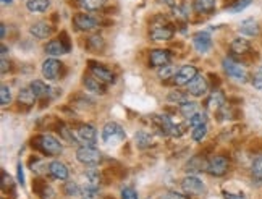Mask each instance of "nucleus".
Segmentation results:
<instances>
[{
  "instance_id": "1a4fd4ad",
  "label": "nucleus",
  "mask_w": 262,
  "mask_h": 199,
  "mask_svg": "<svg viewBox=\"0 0 262 199\" xmlns=\"http://www.w3.org/2000/svg\"><path fill=\"white\" fill-rule=\"evenodd\" d=\"M198 76V68L194 65H183L180 70H176L173 76V84L176 86H188L194 78Z\"/></svg>"
},
{
  "instance_id": "dca6fc26",
  "label": "nucleus",
  "mask_w": 262,
  "mask_h": 199,
  "mask_svg": "<svg viewBox=\"0 0 262 199\" xmlns=\"http://www.w3.org/2000/svg\"><path fill=\"white\" fill-rule=\"evenodd\" d=\"M53 33V26L47 21H38L29 26V34L36 39H47Z\"/></svg>"
},
{
  "instance_id": "423d86ee",
  "label": "nucleus",
  "mask_w": 262,
  "mask_h": 199,
  "mask_svg": "<svg viewBox=\"0 0 262 199\" xmlns=\"http://www.w3.org/2000/svg\"><path fill=\"white\" fill-rule=\"evenodd\" d=\"M73 24L76 26L78 31H83V33H91L99 28V20L96 16L89 15V13H78L73 16Z\"/></svg>"
},
{
  "instance_id": "f8f14e48",
  "label": "nucleus",
  "mask_w": 262,
  "mask_h": 199,
  "mask_svg": "<svg viewBox=\"0 0 262 199\" xmlns=\"http://www.w3.org/2000/svg\"><path fill=\"white\" fill-rule=\"evenodd\" d=\"M175 31L168 24H152L149 29V36L152 41H170L173 37Z\"/></svg>"
},
{
  "instance_id": "2f4dec72",
  "label": "nucleus",
  "mask_w": 262,
  "mask_h": 199,
  "mask_svg": "<svg viewBox=\"0 0 262 199\" xmlns=\"http://www.w3.org/2000/svg\"><path fill=\"white\" fill-rule=\"evenodd\" d=\"M209 105L212 109H222L223 105H225V96H223V92L222 91H218V89H215L214 92L210 94V97H209Z\"/></svg>"
},
{
  "instance_id": "c85d7f7f",
  "label": "nucleus",
  "mask_w": 262,
  "mask_h": 199,
  "mask_svg": "<svg viewBox=\"0 0 262 199\" xmlns=\"http://www.w3.org/2000/svg\"><path fill=\"white\" fill-rule=\"evenodd\" d=\"M107 0H78V5L86 11H97L105 5Z\"/></svg>"
},
{
  "instance_id": "4468645a",
  "label": "nucleus",
  "mask_w": 262,
  "mask_h": 199,
  "mask_svg": "<svg viewBox=\"0 0 262 199\" xmlns=\"http://www.w3.org/2000/svg\"><path fill=\"white\" fill-rule=\"evenodd\" d=\"M170 62H172V54L165 49H154V51H151L149 54V64L151 66H165L170 65Z\"/></svg>"
},
{
  "instance_id": "cd10ccee",
  "label": "nucleus",
  "mask_w": 262,
  "mask_h": 199,
  "mask_svg": "<svg viewBox=\"0 0 262 199\" xmlns=\"http://www.w3.org/2000/svg\"><path fill=\"white\" fill-rule=\"evenodd\" d=\"M84 178H86V185L99 188V185L102 182V173L96 169H88L86 172H84Z\"/></svg>"
},
{
  "instance_id": "72a5a7b5",
  "label": "nucleus",
  "mask_w": 262,
  "mask_h": 199,
  "mask_svg": "<svg viewBox=\"0 0 262 199\" xmlns=\"http://www.w3.org/2000/svg\"><path fill=\"white\" fill-rule=\"evenodd\" d=\"M2 191L3 193H11V196H15V183H13V178L5 170H2Z\"/></svg>"
},
{
  "instance_id": "6e6d98bb",
  "label": "nucleus",
  "mask_w": 262,
  "mask_h": 199,
  "mask_svg": "<svg viewBox=\"0 0 262 199\" xmlns=\"http://www.w3.org/2000/svg\"><path fill=\"white\" fill-rule=\"evenodd\" d=\"M2 3H3V5H10L11 0H2Z\"/></svg>"
},
{
  "instance_id": "4c0bfd02",
  "label": "nucleus",
  "mask_w": 262,
  "mask_h": 199,
  "mask_svg": "<svg viewBox=\"0 0 262 199\" xmlns=\"http://www.w3.org/2000/svg\"><path fill=\"white\" fill-rule=\"evenodd\" d=\"M207 134V123L204 125H199V127H194L193 132H191V138L196 141V142H201Z\"/></svg>"
},
{
  "instance_id": "6e6552de",
  "label": "nucleus",
  "mask_w": 262,
  "mask_h": 199,
  "mask_svg": "<svg viewBox=\"0 0 262 199\" xmlns=\"http://www.w3.org/2000/svg\"><path fill=\"white\" fill-rule=\"evenodd\" d=\"M181 190L190 196H199L206 191V185L203 183L201 178L194 175H188L181 180Z\"/></svg>"
},
{
  "instance_id": "c03bdc74",
  "label": "nucleus",
  "mask_w": 262,
  "mask_h": 199,
  "mask_svg": "<svg viewBox=\"0 0 262 199\" xmlns=\"http://www.w3.org/2000/svg\"><path fill=\"white\" fill-rule=\"evenodd\" d=\"M83 196H84V199H94V198H97V188H96V186L86 185L83 188Z\"/></svg>"
},
{
  "instance_id": "8fccbe9b",
  "label": "nucleus",
  "mask_w": 262,
  "mask_h": 199,
  "mask_svg": "<svg viewBox=\"0 0 262 199\" xmlns=\"http://www.w3.org/2000/svg\"><path fill=\"white\" fill-rule=\"evenodd\" d=\"M18 183L21 186L24 185V172H23V164L18 162Z\"/></svg>"
},
{
  "instance_id": "0eeeda50",
  "label": "nucleus",
  "mask_w": 262,
  "mask_h": 199,
  "mask_svg": "<svg viewBox=\"0 0 262 199\" xmlns=\"http://www.w3.org/2000/svg\"><path fill=\"white\" fill-rule=\"evenodd\" d=\"M62 68L63 64L58 62L57 59H47L42 64V76H44L47 81H55L60 76H62Z\"/></svg>"
},
{
  "instance_id": "20e7f679",
  "label": "nucleus",
  "mask_w": 262,
  "mask_h": 199,
  "mask_svg": "<svg viewBox=\"0 0 262 199\" xmlns=\"http://www.w3.org/2000/svg\"><path fill=\"white\" fill-rule=\"evenodd\" d=\"M76 159L78 162H81L83 165H89V167H94V165H99L101 160H102V152L99 149H96L94 146H81L76 149Z\"/></svg>"
},
{
  "instance_id": "5fc2aeb1",
  "label": "nucleus",
  "mask_w": 262,
  "mask_h": 199,
  "mask_svg": "<svg viewBox=\"0 0 262 199\" xmlns=\"http://www.w3.org/2000/svg\"><path fill=\"white\" fill-rule=\"evenodd\" d=\"M0 31H2V39H3L5 34H7V26H5V24H0Z\"/></svg>"
},
{
  "instance_id": "6ab92c4d",
  "label": "nucleus",
  "mask_w": 262,
  "mask_h": 199,
  "mask_svg": "<svg viewBox=\"0 0 262 199\" xmlns=\"http://www.w3.org/2000/svg\"><path fill=\"white\" fill-rule=\"evenodd\" d=\"M49 173H51L52 178L63 182V180L68 178V167L63 162H60V160H52V162L49 164Z\"/></svg>"
},
{
  "instance_id": "f704fd0d",
  "label": "nucleus",
  "mask_w": 262,
  "mask_h": 199,
  "mask_svg": "<svg viewBox=\"0 0 262 199\" xmlns=\"http://www.w3.org/2000/svg\"><path fill=\"white\" fill-rule=\"evenodd\" d=\"M180 112H181V115L185 118H191L198 112V105H196V102L186 101L185 104L180 105Z\"/></svg>"
},
{
  "instance_id": "de8ad7c7",
  "label": "nucleus",
  "mask_w": 262,
  "mask_h": 199,
  "mask_svg": "<svg viewBox=\"0 0 262 199\" xmlns=\"http://www.w3.org/2000/svg\"><path fill=\"white\" fill-rule=\"evenodd\" d=\"M173 15L176 18H180V20H186V18H188L186 10L183 8V7H178V5H176V7H173Z\"/></svg>"
},
{
  "instance_id": "79ce46f5",
  "label": "nucleus",
  "mask_w": 262,
  "mask_h": 199,
  "mask_svg": "<svg viewBox=\"0 0 262 199\" xmlns=\"http://www.w3.org/2000/svg\"><path fill=\"white\" fill-rule=\"evenodd\" d=\"M11 102V92L10 88L7 84H2V88H0V104L2 105H8Z\"/></svg>"
},
{
  "instance_id": "58836bf2",
  "label": "nucleus",
  "mask_w": 262,
  "mask_h": 199,
  "mask_svg": "<svg viewBox=\"0 0 262 199\" xmlns=\"http://www.w3.org/2000/svg\"><path fill=\"white\" fill-rule=\"evenodd\" d=\"M251 2L253 0H235V3L231 5V7H228V11L230 13H240V11H243L246 7H249Z\"/></svg>"
},
{
  "instance_id": "b1692460",
  "label": "nucleus",
  "mask_w": 262,
  "mask_h": 199,
  "mask_svg": "<svg viewBox=\"0 0 262 199\" xmlns=\"http://www.w3.org/2000/svg\"><path fill=\"white\" fill-rule=\"evenodd\" d=\"M86 49L94 54H101L104 49H105V41H104V37L99 34H93L88 37L86 41Z\"/></svg>"
},
{
  "instance_id": "a19ab883",
  "label": "nucleus",
  "mask_w": 262,
  "mask_h": 199,
  "mask_svg": "<svg viewBox=\"0 0 262 199\" xmlns=\"http://www.w3.org/2000/svg\"><path fill=\"white\" fill-rule=\"evenodd\" d=\"M175 68L172 65H165V66H160L157 74H159L160 79H168V78H173L175 76Z\"/></svg>"
},
{
  "instance_id": "bb28decb",
  "label": "nucleus",
  "mask_w": 262,
  "mask_h": 199,
  "mask_svg": "<svg viewBox=\"0 0 262 199\" xmlns=\"http://www.w3.org/2000/svg\"><path fill=\"white\" fill-rule=\"evenodd\" d=\"M51 7V0H26V8L31 13H44Z\"/></svg>"
},
{
  "instance_id": "9d476101",
  "label": "nucleus",
  "mask_w": 262,
  "mask_h": 199,
  "mask_svg": "<svg viewBox=\"0 0 262 199\" xmlns=\"http://www.w3.org/2000/svg\"><path fill=\"white\" fill-rule=\"evenodd\" d=\"M89 70H91V74H93L94 78H97L104 84H110V83L115 81L113 73L108 70V68L102 66L101 64H96V62H89Z\"/></svg>"
},
{
  "instance_id": "864d4df0",
  "label": "nucleus",
  "mask_w": 262,
  "mask_h": 199,
  "mask_svg": "<svg viewBox=\"0 0 262 199\" xmlns=\"http://www.w3.org/2000/svg\"><path fill=\"white\" fill-rule=\"evenodd\" d=\"M162 3H167V5H170V7H176V0H160Z\"/></svg>"
},
{
  "instance_id": "a211bd4d",
  "label": "nucleus",
  "mask_w": 262,
  "mask_h": 199,
  "mask_svg": "<svg viewBox=\"0 0 262 199\" xmlns=\"http://www.w3.org/2000/svg\"><path fill=\"white\" fill-rule=\"evenodd\" d=\"M230 51L233 54V57H245V55L251 52V44H249L248 39L236 37V39H233V42L230 44Z\"/></svg>"
},
{
  "instance_id": "49530a36",
  "label": "nucleus",
  "mask_w": 262,
  "mask_h": 199,
  "mask_svg": "<svg viewBox=\"0 0 262 199\" xmlns=\"http://www.w3.org/2000/svg\"><path fill=\"white\" fill-rule=\"evenodd\" d=\"M162 199H190L186 195H181V193H176V191H168L165 195L162 196Z\"/></svg>"
},
{
  "instance_id": "603ef678",
  "label": "nucleus",
  "mask_w": 262,
  "mask_h": 199,
  "mask_svg": "<svg viewBox=\"0 0 262 199\" xmlns=\"http://www.w3.org/2000/svg\"><path fill=\"white\" fill-rule=\"evenodd\" d=\"M58 39H60V41H62V42H63V44L66 46V49H68V51H70V49H71V46H70V39H68V34H66V33H65V31H63V33H62V34H60V37H58Z\"/></svg>"
},
{
  "instance_id": "5701e85b",
  "label": "nucleus",
  "mask_w": 262,
  "mask_h": 199,
  "mask_svg": "<svg viewBox=\"0 0 262 199\" xmlns=\"http://www.w3.org/2000/svg\"><path fill=\"white\" fill-rule=\"evenodd\" d=\"M217 7V2L215 0H194L193 3V8L196 13H201V15H209L212 11L215 10Z\"/></svg>"
},
{
  "instance_id": "aec40b11",
  "label": "nucleus",
  "mask_w": 262,
  "mask_h": 199,
  "mask_svg": "<svg viewBox=\"0 0 262 199\" xmlns=\"http://www.w3.org/2000/svg\"><path fill=\"white\" fill-rule=\"evenodd\" d=\"M44 51L47 55H51V57H58V55H63V54H68L70 51L66 49V46L63 44L60 39H53V41H49Z\"/></svg>"
},
{
  "instance_id": "ea45409f",
  "label": "nucleus",
  "mask_w": 262,
  "mask_h": 199,
  "mask_svg": "<svg viewBox=\"0 0 262 199\" xmlns=\"http://www.w3.org/2000/svg\"><path fill=\"white\" fill-rule=\"evenodd\" d=\"M188 123H190V127H199V125H204L207 123V115L206 114H201V112H196L191 118H188Z\"/></svg>"
},
{
  "instance_id": "2eb2a0df",
  "label": "nucleus",
  "mask_w": 262,
  "mask_h": 199,
  "mask_svg": "<svg viewBox=\"0 0 262 199\" xmlns=\"http://www.w3.org/2000/svg\"><path fill=\"white\" fill-rule=\"evenodd\" d=\"M207 91H209V83H207V79L199 73H198V76L188 84V92L194 97H203L207 94Z\"/></svg>"
},
{
  "instance_id": "37998d69",
  "label": "nucleus",
  "mask_w": 262,
  "mask_h": 199,
  "mask_svg": "<svg viewBox=\"0 0 262 199\" xmlns=\"http://www.w3.org/2000/svg\"><path fill=\"white\" fill-rule=\"evenodd\" d=\"M121 199H138V191L131 186H126L121 190Z\"/></svg>"
},
{
  "instance_id": "473e14b6",
  "label": "nucleus",
  "mask_w": 262,
  "mask_h": 199,
  "mask_svg": "<svg viewBox=\"0 0 262 199\" xmlns=\"http://www.w3.org/2000/svg\"><path fill=\"white\" fill-rule=\"evenodd\" d=\"M251 175L256 182H262V155H258V157L253 160Z\"/></svg>"
},
{
  "instance_id": "412c9836",
  "label": "nucleus",
  "mask_w": 262,
  "mask_h": 199,
  "mask_svg": "<svg viewBox=\"0 0 262 199\" xmlns=\"http://www.w3.org/2000/svg\"><path fill=\"white\" fill-rule=\"evenodd\" d=\"M83 84H84V88H86V91H89V92H93V94H101V96H104L105 94V88H104V83H101L99 79L97 78H94L93 74H86L84 76V79H83Z\"/></svg>"
},
{
  "instance_id": "a878e982",
  "label": "nucleus",
  "mask_w": 262,
  "mask_h": 199,
  "mask_svg": "<svg viewBox=\"0 0 262 199\" xmlns=\"http://www.w3.org/2000/svg\"><path fill=\"white\" fill-rule=\"evenodd\" d=\"M29 88L33 89V92L38 99H46V97H49V94H51V88H49L44 81H41V79H34V81H31Z\"/></svg>"
},
{
  "instance_id": "f257e3e1",
  "label": "nucleus",
  "mask_w": 262,
  "mask_h": 199,
  "mask_svg": "<svg viewBox=\"0 0 262 199\" xmlns=\"http://www.w3.org/2000/svg\"><path fill=\"white\" fill-rule=\"evenodd\" d=\"M31 146L36 149V151H39L41 154L51 155V157H53V155H60L63 151L62 142H60L55 136L47 134V133L34 136L33 141H31Z\"/></svg>"
},
{
  "instance_id": "3c124183",
  "label": "nucleus",
  "mask_w": 262,
  "mask_h": 199,
  "mask_svg": "<svg viewBox=\"0 0 262 199\" xmlns=\"http://www.w3.org/2000/svg\"><path fill=\"white\" fill-rule=\"evenodd\" d=\"M223 198L225 199H246L243 195H235V193H228V191H223Z\"/></svg>"
},
{
  "instance_id": "f3484780",
  "label": "nucleus",
  "mask_w": 262,
  "mask_h": 199,
  "mask_svg": "<svg viewBox=\"0 0 262 199\" xmlns=\"http://www.w3.org/2000/svg\"><path fill=\"white\" fill-rule=\"evenodd\" d=\"M33 191L41 199H53V198H55V190H53L51 185H47L44 180H41V178H36L33 182Z\"/></svg>"
},
{
  "instance_id": "09e8293b",
  "label": "nucleus",
  "mask_w": 262,
  "mask_h": 199,
  "mask_svg": "<svg viewBox=\"0 0 262 199\" xmlns=\"http://www.w3.org/2000/svg\"><path fill=\"white\" fill-rule=\"evenodd\" d=\"M10 70V60H7V55H2V66H0V71L5 74Z\"/></svg>"
},
{
  "instance_id": "9b49d317",
  "label": "nucleus",
  "mask_w": 262,
  "mask_h": 199,
  "mask_svg": "<svg viewBox=\"0 0 262 199\" xmlns=\"http://www.w3.org/2000/svg\"><path fill=\"white\" fill-rule=\"evenodd\" d=\"M76 138L81 142H84L86 146H94L97 141V132L93 125L83 123V125H80L76 130Z\"/></svg>"
},
{
  "instance_id": "ddd939ff",
  "label": "nucleus",
  "mask_w": 262,
  "mask_h": 199,
  "mask_svg": "<svg viewBox=\"0 0 262 199\" xmlns=\"http://www.w3.org/2000/svg\"><path fill=\"white\" fill-rule=\"evenodd\" d=\"M193 46L199 54H207L212 49V37L206 31H199L193 36Z\"/></svg>"
},
{
  "instance_id": "c9c22d12",
  "label": "nucleus",
  "mask_w": 262,
  "mask_h": 199,
  "mask_svg": "<svg viewBox=\"0 0 262 199\" xmlns=\"http://www.w3.org/2000/svg\"><path fill=\"white\" fill-rule=\"evenodd\" d=\"M63 191L66 196H80L83 195V188H80L75 182H66L63 186Z\"/></svg>"
},
{
  "instance_id": "c756f323",
  "label": "nucleus",
  "mask_w": 262,
  "mask_h": 199,
  "mask_svg": "<svg viewBox=\"0 0 262 199\" xmlns=\"http://www.w3.org/2000/svg\"><path fill=\"white\" fill-rule=\"evenodd\" d=\"M207 167V160H204V157H199V155H196V157H193L190 162L186 164V172H201V170H206Z\"/></svg>"
},
{
  "instance_id": "e433bc0d",
  "label": "nucleus",
  "mask_w": 262,
  "mask_h": 199,
  "mask_svg": "<svg viewBox=\"0 0 262 199\" xmlns=\"http://www.w3.org/2000/svg\"><path fill=\"white\" fill-rule=\"evenodd\" d=\"M168 102H172V104H185L188 101V94H185V92H181V91H172L168 94Z\"/></svg>"
},
{
  "instance_id": "39448f33",
  "label": "nucleus",
  "mask_w": 262,
  "mask_h": 199,
  "mask_svg": "<svg viewBox=\"0 0 262 199\" xmlns=\"http://www.w3.org/2000/svg\"><path fill=\"white\" fill-rule=\"evenodd\" d=\"M228 167H230V162L227 157H223V155H214V157L207 160L206 172L212 177H223L228 172Z\"/></svg>"
},
{
  "instance_id": "393cba45",
  "label": "nucleus",
  "mask_w": 262,
  "mask_h": 199,
  "mask_svg": "<svg viewBox=\"0 0 262 199\" xmlns=\"http://www.w3.org/2000/svg\"><path fill=\"white\" fill-rule=\"evenodd\" d=\"M36 94L33 92L31 88H23L20 92H18V102H20L21 105H24V107H33L34 102H36Z\"/></svg>"
},
{
  "instance_id": "a18cd8bd",
  "label": "nucleus",
  "mask_w": 262,
  "mask_h": 199,
  "mask_svg": "<svg viewBox=\"0 0 262 199\" xmlns=\"http://www.w3.org/2000/svg\"><path fill=\"white\" fill-rule=\"evenodd\" d=\"M253 86L256 89H262V65H261V68L258 70V73L254 74V78H253Z\"/></svg>"
},
{
  "instance_id": "7c9ffc66",
  "label": "nucleus",
  "mask_w": 262,
  "mask_h": 199,
  "mask_svg": "<svg viewBox=\"0 0 262 199\" xmlns=\"http://www.w3.org/2000/svg\"><path fill=\"white\" fill-rule=\"evenodd\" d=\"M135 142H136V146L139 149H148L152 146V142H154V139H152V136L149 133H146V132H138L135 134Z\"/></svg>"
},
{
  "instance_id": "4be33fe9",
  "label": "nucleus",
  "mask_w": 262,
  "mask_h": 199,
  "mask_svg": "<svg viewBox=\"0 0 262 199\" xmlns=\"http://www.w3.org/2000/svg\"><path fill=\"white\" fill-rule=\"evenodd\" d=\"M240 33L245 34V36H249V37H254L261 33V28H259V23L253 20V18H248V20L241 21L240 24Z\"/></svg>"
},
{
  "instance_id": "f03ea898",
  "label": "nucleus",
  "mask_w": 262,
  "mask_h": 199,
  "mask_svg": "<svg viewBox=\"0 0 262 199\" xmlns=\"http://www.w3.org/2000/svg\"><path fill=\"white\" fill-rule=\"evenodd\" d=\"M126 139L123 127L117 122H108L102 128V141L108 146H118Z\"/></svg>"
},
{
  "instance_id": "7ed1b4c3",
  "label": "nucleus",
  "mask_w": 262,
  "mask_h": 199,
  "mask_svg": "<svg viewBox=\"0 0 262 199\" xmlns=\"http://www.w3.org/2000/svg\"><path fill=\"white\" fill-rule=\"evenodd\" d=\"M222 66H223L225 73H227L230 78H233V79H236V81H240V83H246L248 81V70H246L243 64L236 62L235 57H225L222 60Z\"/></svg>"
}]
</instances>
